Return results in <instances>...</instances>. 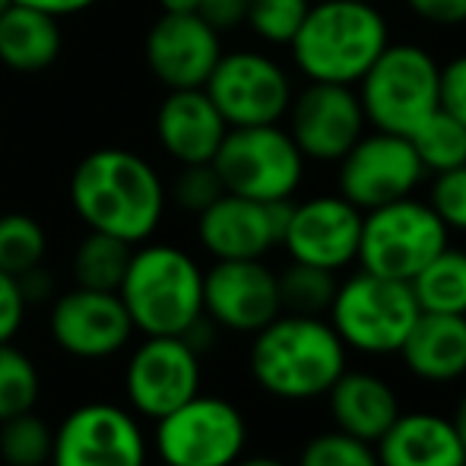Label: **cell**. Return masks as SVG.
<instances>
[{
  "instance_id": "obj_12",
  "label": "cell",
  "mask_w": 466,
  "mask_h": 466,
  "mask_svg": "<svg viewBox=\"0 0 466 466\" xmlns=\"http://www.w3.org/2000/svg\"><path fill=\"white\" fill-rule=\"evenodd\" d=\"M51 466H147V438L130 410L83 403L64 416L51 444Z\"/></svg>"
},
{
  "instance_id": "obj_43",
  "label": "cell",
  "mask_w": 466,
  "mask_h": 466,
  "mask_svg": "<svg viewBox=\"0 0 466 466\" xmlns=\"http://www.w3.org/2000/svg\"><path fill=\"white\" fill-rule=\"evenodd\" d=\"M162 13H197V0H159Z\"/></svg>"
},
{
  "instance_id": "obj_1",
  "label": "cell",
  "mask_w": 466,
  "mask_h": 466,
  "mask_svg": "<svg viewBox=\"0 0 466 466\" xmlns=\"http://www.w3.org/2000/svg\"><path fill=\"white\" fill-rule=\"evenodd\" d=\"M70 207L93 232L140 245L166 216V181L143 156L105 147L83 156L74 168Z\"/></svg>"
},
{
  "instance_id": "obj_22",
  "label": "cell",
  "mask_w": 466,
  "mask_h": 466,
  "mask_svg": "<svg viewBox=\"0 0 466 466\" xmlns=\"http://www.w3.org/2000/svg\"><path fill=\"white\" fill-rule=\"evenodd\" d=\"M330 403V419L339 431L374 444L403 412L400 397L380 374L346 369L324 393Z\"/></svg>"
},
{
  "instance_id": "obj_18",
  "label": "cell",
  "mask_w": 466,
  "mask_h": 466,
  "mask_svg": "<svg viewBox=\"0 0 466 466\" xmlns=\"http://www.w3.org/2000/svg\"><path fill=\"white\" fill-rule=\"evenodd\" d=\"M203 314L219 330L258 333L282 314L279 279L260 260H216L203 273Z\"/></svg>"
},
{
  "instance_id": "obj_44",
  "label": "cell",
  "mask_w": 466,
  "mask_h": 466,
  "mask_svg": "<svg viewBox=\"0 0 466 466\" xmlns=\"http://www.w3.org/2000/svg\"><path fill=\"white\" fill-rule=\"evenodd\" d=\"M232 466H286V463L277 461V457H241Z\"/></svg>"
},
{
  "instance_id": "obj_40",
  "label": "cell",
  "mask_w": 466,
  "mask_h": 466,
  "mask_svg": "<svg viewBox=\"0 0 466 466\" xmlns=\"http://www.w3.org/2000/svg\"><path fill=\"white\" fill-rule=\"evenodd\" d=\"M19 279V289H23V299L29 301V305H38V301H48L51 292H55V279L48 277V270H45L42 264L32 267L29 273H23Z\"/></svg>"
},
{
  "instance_id": "obj_8",
  "label": "cell",
  "mask_w": 466,
  "mask_h": 466,
  "mask_svg": "<svg viewBox=\"0 0 466 466\" xmlns=\"http://www.w3.org/2000/svg\"><path fill=\"white\" fill-rule=\"evenodd\" d=\"M444 248H448V226L438 219L429 200L403 197L362 216L356 264L378 277L410 282Z\"/></svg>"
},
{
  "instance_id": "obj_29",
  "label": "cell",
  "mask_w": 466,
  "mask_h": 466,
  "mask_svg": "<svg viewBox=\"0 0 466 466\" xmlns=\"http://www.w3.org/2000/svg\"><path fill=\"white\" fill-rule=\"evenodd\" d=\"M48 251V235L42 222L29 213H4L0 216V270L10 277H23L38 267Z\"/></svg>"
},
{
  "instance_id": "obj_30",
  "label": "cell",
  "mask_w": 466,
  "mask_h": 466,
  "mask_svg": "<svg viewBox=\"0 0 466 466\" xmlns=\"http://www.w3.org/2000/svg\"><path fill=\"white\" fill-rule=\"evenodd\" d=\"M42 393V374L19 346L0 343V422L35 410Z\"/></svg>"
},
{
  "instance_id": "obj_17",
  "label": "cell",
  "mask_w": 466,
  "mask_h": 466,
  "mask_svg": "<svg viewBox=\"0 0 466 466\" xmlns=\"http://www.w3.org/2000/svg\"><path fill=\"white\" fill-rule=\"evenodd\" d=\"M362 209L352 207L343 194H320L292 203V216L279 245L299 264L343 270L356 264L362 238Z\"/></svg>"
},
{
  "instance_id": "obj_7",
  "label": "cell",
  "mask_w": 466,
  "mask_h": 466,
  "mask_svg": "<svg viewBox=\"0 0 466 466\" xmlns=\"http://www.w3.org/2000/svg\"><path fill=\"white\" fill-rule=\"evenodd\" d=\"M305 156L286 127H228L226 140L213 156V168L228 194L251 200H292L305 178Z\"/></svg>"
},
{
  "instance_id": "obj_6",
  "label": "cell",
  "mask_w": 466,
  "mask_h": 466,
  "mask_svg": "<svg viewBox=\"0 0 466 466\" xmlns=\"http://www.w3.org/2000/svg\"><path fill=\"white\" fill-rule=\"evenodd\" d=\"M327 314L346 350L362 356H397L422 311L410 282L359 270L337 286Z\"/></svg>"
},
{
  "instance_id": "obj_4",
  "label": "cell",
  "mask_w": 466,
  "mask_h": 466,
  "mask_svg": "<svg viewBox=\"0 0 466 466\" xmlns=\"http://www.w3.org/2000/svg\"><path fill=\"white\" fill-rule=\"evenodd\" d=\"M117 295L134 330L147 337H181L203 314V270L175 245H143L130 254Z\"/></svg>"
},
{
  "instance_id": "obj_2",
  "label": "cell",
  "mask_w": 466,
  "mask_h": 466,
  "mask_svg": "<svg viewBox=\"0 0 466 466\" xmlns=\"http://www.w3.org/2000/svg\"><path fill=\"white\" fill-rule=\"evenodd\" d=\"M248 369L264 393L305 403L324 397L346 371V346L330 320L282 311L254 333Z\"/></svg>"
},
{
  "instance_id": "obj_36",
  "label": "cell",
  "mask_w": 466,
  "mask_h": 466,
  "mask_svg": "<svg viewBox=\"0 0 466 466\" xmlns=\"http://www.w3.org/2000/svg\"><path fill=\"white\" fill-rule=\"evenodd\" d=\"M25 308H29V301L23 299L19 279L0 270V343H10L19 333L25 320Z\"/></svg>"
},
{
  "instance_id": "obj_11",
  "label": "cell",
  "mask_w": 466,
  "mask_h": 466,
  "mask_svg": "<svg viewBox=\"0 0 466 466\" xmlns=\"http://www.w3.org/2000/svg\"><path fill=\"white\" fill-rule=\"evenodd\" d=\"M337 185L352 207L369 213L374 207L412 197L422 185L425 168L412 149L410 137L387 134V130H365L352 149L337 162Z\"/></svg>"
},
{
  "instance_id": "obj_47",
  "label": "cell",
  "mask_w": 466,
  "mask_h": 466,
  "mask_svg": "<svg viewBox=\"0 0 466 466\" xmlns=\"http://www.w3.org/2000/svg\"><path fill=\"white\" fill-rule=\"evenodd\" d=\"M463 466H466V463H463Z\"/></svg>"
},
{
  "instance_id": "obj_21",
  "label": "cell",
  "mask_w": 466,
  "mask_h": 466,
  "mask_svg": "<svg viewBox=\"0 0 466 466\" xmlns=\"http://www.w3.org/2000/svg\"><path fill=\"white\" fill-rule=\"evenodd\" d=\"M378 466H463L466 451L448 416L400 412L397 422L374 441Z\"/></svg>"
},
{
  "instance_id": "obj_14",
  "label": "cell",
  "mask_w": 466,
  "mask_h": 466,
  "mask_svg": "<svg viewBox=\"0 0 466 466\" xmlns=\"http://www.w3.org/2000/svg\"><path fill=\"white\" fill-rule=\"evenodd\" d=\"M289 137L311 162H339L369 130L356 86L308 83L286 111Z\"/></svg>"
},
{
  "instance_id": "obj_28",
  "label": "cell",
  "mask_w": 466,
  "mask_h": 466,
  "mask_svg": "<svg viewBox=\"0 0 466 466\" xmlns=\"http://www.w3.org/2000/svg\"><path fill=\"white\" fill-rule=\"evenodd\" d=\"M279 279V305L286 314H305V318H324L333 305V295H337V273L324 270V267L311 264H292L282 273Z\"/></svg>"
},
{
  "instance_id": "obj_10",
  "label": "cell",
  "mask_w": 466,
  "mask_h": 466,
  "mask_svg": "<svg viewBox=\"0 0 466 466\" xmlns=\"http://www.w3.org/2000/svg\"><path fill=\"white\" fill-rule=\"evenodd\" d=\"M203 89L228 127L279 124L295 96L286 70L260 51H222Z\"/></svg>"
},
{
  "instance_id": "obj_15",
  "label": "cell",
  "mask_w": 466,
  "mask_h": 466,
  "mask_svg": "<svg viewBox=\"0 0 466 466\" xmlns=\"http://www.w3.org/2000/svg\"><path fill=\"white\" fill-rule=\"evenodd\" d=\"M289 216L292 200L260 203L226 190L197 216V238L213 260H260L282 241Z\"/></svg>"
},
{
  "instance_id": "obj_16",
  "label": "cell",
  "mask_w": 466,
  "mask_h": 466,
  "mask_svg": "<svg viewBox=\"0 0 466 466\" xmlns=\"http://www.w3.org/2000/svg\"><path fill=\"white\" fill-rule=\"evenodd\" d=\"M48 330L61 352L83 362H98L117 356L130 343L134 320L117 292L74 286L51 305Z\"/></svg>"
},
{
  "instance_id": "obj_13",
  "label": "cell",
  "mask_w": 466,
  "mask_h": 466,
  "mask_svg": "<svg viewBox=\"0 0 466 466\" xmlns=\"http://www.w3.org/2000/svg\"><path fill=\"white\" fill-rule=\"evenodd\" d=\"M200 352L181 337H147L127 359L124 397L137 416L162 419L200 393Z\"/></svg>"
},
{
  "instance_id": "obj_24",
  "label": "cell",
  "mask_w": 466,
  "mask_h": 466,
  "mask_svg": "<svg viewBox=\"0 0 466 466\" xmlns=\"http://www.w3.org/2000/svg\"><path fill=\"white\" fill-rule=\"evenodd\" d=\"M61 55V25L57 16L10 4L0 13V64L19 74H38Z\"/></svg>"
},
{
  "instance_id": "obj_25",
  "label": "cell",
  "mask_w": 466,
  "mask_h": 466,
  "mask_svg": "<svg viewBox=\"0 0 466 466\" xmlns=\"http://www.w3.org/2000/svg\"><path fill=\"white\" fill-rule=\"evenodd\" d=\"M419 311L466 314V251L444 248L410 279Z\"/></svg>"
},
{
  "instance_id": "obj_42",
  "label": "cell",
  "mask_w": 466,
  "mask_h": 466,
  "mask_svg": "<svg viewBox=\"0 0 466 466\" xmlns=\"http://www.w3.org/2000/svg\"><path fill=\"white\" fill-rule=\"evenodd\" d=\"M451 425H454L457 438H461V444H463V451H466V393L461 397V403H457L454 416H451Z\"/></svg>"
},
{
  "instance_id": "obj_33",
  "label": "cell",
  "mask_w": 466,
  "mask_h": 466,
  "mask_svg": "<svg viewBox=\"0 0 466 466\" xmlns=\"http://www.w3.org/2000/svg\"><path fill=\"white\" fill-rule=\"evenodd\" d=\"M299 466H378V454L369 441L333 429L324 435H314L301 448Z\"/></svg>"
},
{
  "instance_id": "obj_9",
  "label": "cell",
  "mask_w": 466,
  "mask_h": 466,
  "mask_svg": "<svg viewBox=\"0 0 466 466\" xmlns=\"http://www.w3.org/2000/svg\"><path fill=\"white\" fill-rule=\"evenodd\" d=\"M245 448L248 422L226 397L197 393L156 419V454L168 466H232Z\"/></svg>"
},
{
  "instance_id": "obj_39",
  "label": "cell",
  "mask_w": 466,
  "mask_h": 466,
  "mask_svg": "<svg viewBox=\"0 0 466 466\" xmlns=\"http://www.w3.org/2000/svg\"><path fill=\"white\" fill-rule=\"evenodd\" d=\"M406 6L431 25L466 23V0H406Z\"/></svg>"
},
{
  "instance_id": "obj_32",
  "label": "cell",
  "mask_w": 466,
  "mask_h": 466,
  "mask_svg": "<svg viewBox=\"0 0 466 466\" xmlns=\"http://www.w3.org/2000/svg\"><path fill=\"white\" fill-rule=\"evenodd\" d=\"M311 0H248L245 25L267 45H289L301 29Z\"/></svg>"
},
{
  "instance_id": "obj_41",
  "label": "cell",
  "mask_w": 466,
  "mask_h": 466,
  "mask_svg": "<svg viewBox=\"0 0 466 466\" xmlns=\"http://www.w3.org/2000/svg\"><path fill=\"white\" fill-rule=\"evenodd\" d=\"M13 4H23V6H32V10H42V13H51V16H74V13H83L89 10L98 0H13Z\"/></svg>"
},
{
  "instance_id": "obj_20",
  "label": "cell",
  "mask_w": 466,
  "mask_h": 466,
  "mask_svg": "<svg viewBox=\"0 0 466 466\" xmlns=\"http://www.w3.org/2000/svg\"><path fill=\"white\" fill-rule=\"evenodd\" d=\"M228 124L207 89H168L156 111V137L178 166L213 162Z\"/></svg>"
},
{
  "instance_id": "obj_46",
  "label": "cell",
  "mask_w": 466,
  "mask_h": 466,
  "mask_svg": "<svg viewBox=\"0 0 466 466\" xmlns=\"http://www.w3.org/2000/svg\"><path fill=\"white\" fill-rule=\"evenodd\" d=\"M159 466H168V463H159Z\"/></svg>"
},
{
  "instance_id": "obj_37",
  "label": "cell",
  "mask_w": 466,
  "mask_h": 466,
  "mask_svg": "<svg viewBox=\"0 0 466 466\" xmlns=\"http://www.w3.org/2000/svg\"><path fill=\"white\" fill-rule=\"evenodd\" d=\"M441 108L466 124V55H457L441 67Z\"/></svg>"
},
{
  "instance_id": "obj_38",
  "label": "cell",
  "mask_w": 466,
  "mask_h": 466,
  "mask_svg": "<svg viewBox=\"0 0 466 466\" xmlns=\"http://www.w3.org/2000/svg\"><path fill=\"white\" fill-rule=\"evenodd\" d=\"M248 0H197V16H203L216 32H228L245 25Z\"/></svg>"
},
{
  "instance_id": "obj_34",
  "label": "cell",
  "mask_w": 466,
  "mask_h": 466,
  "mask_svg": "<svg viewBox=\"0 0 466 466\" xmlns=\"http://www.w3.org/2000/svg\"><path fill=\"white\" fill-rule=\"evenodd\" d=\"M226 194L219 175H216L213 162H197V166H181V172L172 178V185L166 187V197L181 207L185 213L200 216L209 203H216Z\"/></svg>"
},
{
  "instance_id": "obj_35",
  "label": "cell",
  "mask_w": 466,
  "mask_h": 466,
  "mask_svg": "<svg viewBox=\"0 0 466 466\" xmlns=\"http://www.w3.org/2000/svg\"><path fill=\"white\" fill-rule=\"evenodd\" d=\"M429 207L438 213V219L457 232H466V166L438 172L429 190Z\"/></svg>"
},
{
  "instance_id": "obj_19",
  "label": "cell",
  "mask_w": 466,
  "mask_h": 466,
  "mask_svg": "<svg viewBox=\"0 0 466 466\" xmlns=\"http://www.w3.org/2000/svg\"><path fill=\"white\" fill-rule=\"evenodd\" d=\"M143 55L166 89H200L222 57V38L197 13H162L147 32Z\"/></svg>"
},
{
  "instance_id": "obj_26",
  "label": "cell",
  "mask_w": 466,
  "mask_h": 466,
  "mask_svg": "<svg viewBox=\"0 0 466 466\" xmlns=\"http://www.w3.org/2000/svg\"><path fill=\"white\" fill-rule=\"evenodd\" d=\"M130 254L134 245L115 235L93 232L89 228L86 238H80V245L74 248L70 258V273L74 282L83 289H102V292H117L124 273H127Z\"/></svg>"
},
{
  "instance_id": "obj_5",
  "label": "cell",
  "mask_w": 466,
  "mask_h": 466,
  "mask_svg": "<svg viewBox=\"0 0 466 466\" xmlns=\"http://www.w3.org/2000/svg\"><path fill=\"white\" fill-rule=\"evenodd\" d=\"M356 93L369 127L410 137L441 108V64L422 45L390 42L359 80Z\"/></svg>"
},
{
  "instance_id": "obj_45",
  "label": "cell",
  "mask_w": 466,
  "mask_h": 466,
  "mask_svg": "<svg viewBox=\"0 0 466 466\" xmlns=\"http://www.w3.org/2000/svg\"><path fill=\"white\" fill-rule=\"evenodd\" d=\"M13 4V0H0V13H4L6 10V6H10Z\"/></svg>"
},
{
  "instance_id": "obj_3",
  "label": "cell",
  "mask_w": 466,
  "mask_h": 466,
  "mask_svg": "<svg viewBox=\"0 0 466 466\" xmlns=\"http://www.w3.org/2000/svg\"><path fill=\"white\" fill-rule=\"evenodd\" d=\"M387 45V19L369 0H311L289 48L308 83L359 86Z\"/></svg>"
},
{
  "instance_id": "obj_23",
  "label": "cell",
  "mask_w": 466,
  "mask_h": 466,
  "mask_svg": "<svg viewBox=\"0 0 466 466\" xmlns=\"http://www.w3.org/2000/svg\"><path fill=\"white\" fill-rule=\"evenodd\" d=\"M410 374L429 384H451L466 374V314L422 311L397 352Z\"/></svg>"
},
{
  "instance_id": "obj_27",
  "label": "cell",
  "mask_w": 466,
  "mask_h": 466,
  "mask_svg": "<svg viewBox=\"0 0 466 466\" xmlns=\"http://www.w3.org/2000/svg\"><path fill=\"white\" fill-rule=\"evenodd\" d=\"M410 143L422 168L431 175L466 166V124H461L444 108L431 111L410 134Z\"/></svg>"
},
{
  "instance_id": "obj_31",
  "label": "cell",
  "mask_w": 466,
  "mask_h": 466,
  "mask_svg": "<svg viewBox=\"0 0 466 466\" xmlns=\"http://www.w3.org/2000/svg\"><path fill=\"white\" fill-rule=\"evenodd\" d=\"M51 444L55 431L32 410L0 422V461L6 466H45L51 461Z\"/></svg>"
}]
</instances>
